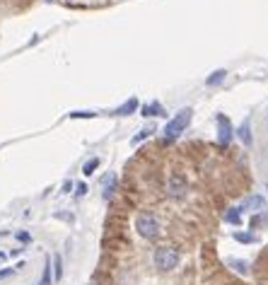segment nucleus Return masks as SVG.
<instances>
[{
  "instance_id": "1a4fd4ad",
  "label": "nucleus",
  "mask_w": 268,
  "mask_h": 285,
  "mask_svg": "<svg viewBox=\"0 0 268 285\" xmlns=\"http://www.w3.org/2000/svg\"><path fill=\"white\" fill-rule=\"evenodd\" d=\"M114 184H116V176L109 174L106 179H104V198H111V193H114Z\"/></svg>"
},
{
  "instance_id": "39448f33",
  "label": "nucleus",
  "mask_w": 268,
  "mask_h": 285,
  "mask_svg": "<svg viewBox=\"0 0 268 285\" xmlns=\"http://www.w3.org/2000/svg\"><path fill=\"white\" fill-rule=\"evenodd\" d=\"M218 128H220V133H218V138H220L222 145H229V140H232V123H229L227 116H218Z\"/></svg>"
},
{
  "instance_id": "f3484780",
  "label": "nucleus",
  "mask_w": 268,
  "mask_h": 285,
  "mask_svg": "<svg viewBox=\"0 0 268 285\" xmlns=\"http://www.w3.org/2000/svg\"><path fill=\"white\" fill-rule=\"evenodd\" d=\"M48 280H51V261L46 263V269H44V278H41V285H48Z\"/></svg>"
},
{
  "instance_id": "9b49d317",
  "label": "nucleus",
  "mask_w": 268,
  "mask_h": 285,
  "mask_svg": "<svg viewBox=\"0 0 268 285\" xmlns=\"http://www.w3.org/2000/svg\"><path fill=\"white\" fill-rule=\"evenodd\" d=\"M225 220L232 222V225H239V220H242L239 218V208H229L227 213H225Z\"/></svg>"
},
{
  "instance_id": "6ab92c4d",
  "label": "nucleus",
  "mask_w": 268,
  "mask_h": 285,
  "mask_svg": "<svg viewBox=\"0 0 268 285\" xmlns=\"http://www.w3.org/2000/svg\"><path fill=\"white\" fill-rule=\"evenodd\" d=\"M3 259H5V254H3V252H0V261H3Z\"/></svg>"
},
{
  "instance_id": "2eb2a0df",
  "label": "nucleus",
  "mask_w": 268,
  "mask_h": 285,
  "mask_svg": "<svg viewBox=\"0 0 268 285\" xmlns=\"http://www.w3.org/2000/svg\"><path fill=\"white\" fill-rule=\"evenodd\" d=\"M235 239H237V242H246V244H249V242H254L256 237H254V235H246V232H237Z\"/></svg>"
},
{
  "instance_id": "f257e3e1",
  "label": "nucleus",
  "mask_w": 268,
  "mask_h": 285,
  "mask_svg": "<svg viewBox=\"0 0 268 285\" xmlns=\"http://www.w3.org/2000/svg\"><path fill=\"white\" fill-rule=\"evenodd\" d=\"M152 261L157 266V271H174L182 261V252L176 249L174 244H165V246H157L155 249V256Z\"/></svg>"
},
{
  "instance_id": "dca6fc26",
  "label": "nucleus",
  "mask_w": 268,
  "mask_h": 285,
  "mask_svg": "<svg viewBox=\"0 0 268 285\" xmlns=\"http://www.w3.org/2000/svg\"><path fill=\"white\" fill-rule=\"evenodd\" d=\"M135 106H138V102H135V99H131V102H128V104H123V106L118 109V114H131V111H133Z\"/></svg>"
},
{
  "instance_id": "6e6552de",
  "label": "nucleus",
  "mask_w": 268,
  "mask_h": 285,
  "mask_svg": "<svg viewBox=\"0 0 268 285\" xmlns=\"http://www.w3.org/2000/svg\"><path fill=\"white\" fill-rule=\"evenodd\" d=\"M225 75H227V70H215L210 78H205V85H208V87H213V85H218L220 80H225Z\"/></svg>"
},
{
  "instance_id": "ddd939ff",
  "label": "nucleus",
  "mask_w": 268,
  "mask_h": 285,
  "mask_svg": "<svg viewBox=\"0 0 268 285\" xmlns=\"http://www.w3.org/2000/svg\"><path fill=\"white\" fill-rule=\"evenodd\" d=\"M97 165H99V159H90V162H85V167H82V172H85V174H92V172H95L97 169Z\"/></svg>"
},
{
  "instance_id": "f8f14e48",
  "label": "nucleus",
  "mask_w": 268,
  "mask_h": 285,
  "mask_svg": "<svg viewBox=\"0 0 268 285\" xmlns=\"http://www.w3.org/2000/svg\"><path fill=\"white\" fill-rule=\"evenodd\" d=\"M159 104H150V106H148V104H145V106H142V116H157L159 114Z\"/></svg>"
},
{
  "instance_id": "20e7f679",
  "label": "nucleus",
  "mask_w": 268,
  "mask_h": 285,
  "mask_svg": "<svg viewBox=\"0 0 268 285\" xmlns=\"http://www.w3.org/2000/svg\"><path fill=\"white\" fill-rule=\"evenodd\" d=\"M186 189H189L186 176L172 172V174H169V182H167V193H169L172 198H182V196H186Z\"/></svg>"
},
{
  "instance_id": "423d86ee",
  "label": "nucleus",
  "mask_w": 268,
  "mask_h": 285,
  "mask_svg": "<svg viewBox=\"0 0 268 285\" xmlns=\"http://www.w3.org/2000/svg\"><path fill=\"white\" fill-rule=\"evenodd\" d=\"M266 206V198L263 196H249L242 201V206H239V210H259V208Z\"/></svg>"
},
{
  "instance_id": "7ed1b4c3",
  "label": "nucleus",
  "mask_w": 268,
  "mask_h": 285,
  "mask_svg": "<svg viewBox=\"0 0 268 285\" xmlns=\"http://www.w3.org/2000/svg\"><path fill=\"white\" fill-rule=\"evenodd\" d=\"M191 116H193V109H182L174 119L167 121V126H165V140H176L179 135L186 131V126H189V121Z\"/></svg>"
},
{
  "instance_id": "0eeeda50",
  "label": "nucleus",
  "mask_w": 268,
  "mask_h": 285,
  "mask_svg": "<svg viewBox=\"0 0 268 285\" xmlns=\"http://www.w3.org/2000/svg\"><path fill=\"white\" fill-rule=\"evenodd\" d=\"M227 266L232 271H237L239 276H249V273H252V269H249V263H246L244 259H235V256H229V259H227Z\"/></svg>"
},
{
  "instance_id": "f03ea898",
  "label": "nucleus",
  "mask_w": 268,
  "mask_h": 285,
  "mask_svg": "<svg viewBox=\"0 0 268 285\" xmlns=\"http://www.w3.org/2000/svg\"><path fill=\"white\" fill-rule=\"evenodd\" d=\"M135 230H138L140 237L155 239V237H159L162 225H159V220H157V215L155 213H140L138 218H135Z\"/></svg>"
},
{
  "instance_id": "4468645a",
  "label": "nucleus",
  "mask_w": 268,
  "mask_h": 285,
  "mask_svg": "<svg viewBox=\"0 0 268 285\" xmlns=\"http://www.w3.org/2000/svg\"><path fill=\"white\" fill-rule=\"evenodd\" d=\"M53 266H56V280H58V278L63 276V266H61V256L58 254L53 256Z\"/></svg>"
},
{
  "instance_id": "a211bd4d",
  "label": "nucleus",
  "mask_w": 268,
  "mask_h": 285,
  "mask_svg": "<svg viewBox=\"0 0 268 285\" xmlns=\"http://www.w3.org/2000/svg\"><path fill=\"white\" fill-rule=\"evenodd\" d=\"M155 133V126H148V128H142V133L140 135H135V140H142L145 135H152Z\"/></svg>"
},
{
  "instance_id": "9d476101",
  "label": "nucleus",
  "mask_w": 268,
  "mask_h": 285,
  "mask_svg": "<svg viewBox=\"0 0 268 285\" xmlns=\"http://www.w3.org/2000/svg\"><path fill=\"white\" fill-rule=\"evenodd\" d=\"M239 138L244 140V145H252V133H249V121H244L239 126Z\"/></svg>"
}]
</instances>
